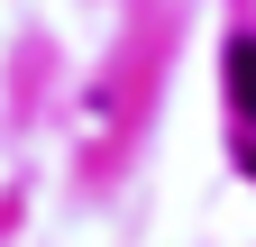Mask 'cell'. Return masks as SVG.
Here are the masks:
<instances>
[{"mask_svg":"<svg viewBox=\"0 0 256 247\" xmlns=\"http://www.w3.org/2000/svg\"><path fill=\"white\" fill-rule=\"evenodd\" d=\"M229 110L256 128V37H238V46H229Z\"/></svg>","mask_w":256,"mask_h":247,"instance_id":"6da1fadb","label":"cell"}]
</instances>
